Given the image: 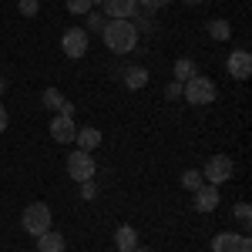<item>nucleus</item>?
I'll return each mask as SVG.
<instances>
[{"instance_id":"nucleus-8","label":"nucleus","mask_w":252,"mask_h":252,"mask_svg":"<svg viewBox=\"0 0 252 252\" xmlns=\"http://www.w3.org/2000/svg\"><path fill=\"white\" fill-rule=\"evenodd\" d=\"M74 135H78V128H74V118L58 115L54 121H51V138H54V141H61V145H71V141H74Z\"/></svg>"},{"instance_id":"nucleus-28","label":"nucleus","mask_w":252,"mask_h":252,"mask_svg":"<svg viewBox=\"0 0 252 252\" xmlns=\"http://www.w3.org/2000/svg\"><path fill=\"white\" fill-rule=\"evenodd\" d=\"M7 131V111H3V104H0V135Z\"/></svg>"},{"instance_id":"nucleus-10","label":"nucleus","mask_w":252,"mask_h":252,"mask_svg":"<svg viewBox=\"0 0 252 252\" xmlns=\"http://www.w3.org/2000/svg\"><path fill=\"white\" fill-rule=\"evenodd\" d=\"M215 205H219V189H215V185L195 189V209H198V212H212Z\"/></svg>"},{"instance_id":"nucleus-4","label":"nucleus","mask_w":252,"mask_h":252,"mask_svg":"<svg viewBox=\"0 0 252 252\" xmlns=\"http://www.w3.org/2000/svg\"><path fill=\"white\" fill-rule=\"evenodd\" d=\"M97 172V165H94V158H91V152H71L67 155V175L74 178V182H91Z\"/></svg>"},{"instance_id":"nucleus-27","label":"nucleus","mask_w":252,"mask_h":252,"mask_svg":"<svg viewBox=\"0 0 252 252\" xmlns=\"http://www.w3.org/2000/svg\"><path fill=\"white\" fill-rule=\"evenodd\" d=\"M239 252H252V242H249V235H239Z\"/></svg>"},{"instance_id":"nucleus-14","label":"nucleus","mask_w":252,"mask_h":252,"mask_svg":"<svg viewBox=\"0 0 252 252\" xmlns=\"http://www.w3.org/2000/svg\"><path fill=\"white\" fill-rule=\"evenodd\" d=\"M145 84H148V71H145V67H125V88L141 91Z\"/></svg>"},{"instance_id":"nucleus-7","label":"nucleus","mask_w":252,"mask_h":252,"mask_svg":"<svg viewBox=\"0 0 252 252\" xmlns=\"http://www.w3.org/2000/svg\"><path fill=\"white\" fill-rule=\"evenodd\" d=\"M225 67H229V74H232L235 81H246L252 74V54L249 51H232L229 61H225Z\"/></svg>"},{"instance_id":"nucleus-23","label":"nucleus","mask_w":252,"mask_h":252,"mask_svg":"<svg viewBox=\"0 0 252 252\" xmlns=\"http://www.w3.org/2000/svg\"><path fill=\"white\" fill-rule=\"evenodd\" d=\"M17 10L24 14V17H34V14H37V0H20Z\"/></svg>"},{"instance_id":"nucleus-21","label":"nucleus","mask_w":252,"mask_h":252,"mask_svg":"<svg viewBox=\"0 0 252 252\" xmlns=\"http://www.w3.org/2000/svg\"><path fill=\"white\" fill-rule=\"evenodd\" d=\"M94 7V0H67V10L71 14H88Z\"/></svg>"},{"instance_id":"nucleus-6","label":"nucleus","mask_w":252,"mask_h":252,"mask_svg":"<svg viewBox=\"0 0 252 252\" xmlns=\"http://www.w3.org/2000/svg\"><path fill=\"white\" fill-rule=\"evenodd\" d=\"M61 47H64V54H67V58H84V54H88V31L71 27V31L61 37Z\"/></svg>"},{"instance_id":"nucleus-24","label":"nucleus","mask_w":252,"mask_h":252,"mask_svg":"<svg viewBox=\"0 0 252 252\" xmlns=\"http://www.w3.org/2000/svg\"><path fill=\"white\" fill-rule=\"evenodd\" d=\"M138 3H141L145 10H158V7H165L168 0H138Z\"/></svg>"},{"instance_id":"nucleus-1","label":"nucleus","mask_w":252,"mask_h":252,"mask_svg":"<svg viewBox=\"0 0 252 252\" xmlns=\"http://www.w3.org/2000/svg\"><path fill=\"white\" fill-rule=\"evenodd\" d=\"M101 34H104L108 51H115V54H128V51H135L138 27L131 24V20H108Z\"/></svg>"},{"instance_id":"nucleus-5","label":"nucleus","mask_w":252,"mask_h":252,"mask_svg":"<svg viewBox=\"0 0 252 252\" xmlns=\"http://www.w3.org/2000/svg\"><path fill=\"white\" fill-rule=\"evenodd\" d=\"M202 178H209L212 185L229 182V178H232V158L229 155H212L209 161H205V175H202Z\"/></svg>"},{"instance_id":"nucleus-9","label":"nucleus","mask_w":252,"mask_h":252,"mask_svg":"<svg viewBox=\"0 0 252 252\" xmlns=\"http://www.w3.org/2000/svg\"><path fill=\"white\" fill-rule=\"evenodd\" d=\"M138 10V0H104V14H111L115 20H131Z\"/></svg>"},{"instance_id":"nucleus-20","label":"nucleus","mask_w":252,"mask_h":252,"mask_svg":"<svg viewBox=\"0 0 252 252\" xmlns=\"http://www.w3.org/2000/svg\"><path fill=\"white\" fill-rule=\"evenodd\" d=\"M84 17H88V31H104V24H108V20H104V14H97L94 7H91Z\"/></svg>"},{"instance_id":"nucleus-13","label":"nucleus","mask_w":252,"mask_h":252,"mask_svg":"<svg viewBox=\"0 0 252 252\" xmlns=\"http://www.w3.org/2000/svg\"><path fill=\"white\" fill-rule=\"evenodd\" d=\"M115 246H118L121 252H131V249L138 246V232L131 229V225H121V229L115 232Z\"/></svg>"},{"instance_id":"nucleus-22","label":"nucleus","mask_w":252,"mask_h":252,"mask_svg":"<svg viewBox=\"0 0 252 252\" xmlns=\"http://www.w3.org/2000/svg\"><path fill=\"white\" fill-rule=\"evenodd\" d=\"M235 219H239L242 225H249V222H252V209L246 205V202H239V205H235Z\"/></svg>"},{"instance_id":"nucleus-19","label":"nucleus","mask_w":252,"mask_h":252,"mask_svg":"<svg viewBox=\"0 0 252 252\" xmlns=\"http://www.w3.org/2000/svg\"><path fill=\"white\" fill-rule=\"evenodd\" d=\"M205 185V178H202V172H195V168H189V172L182 175V189H189V192H195V189H202Z\"/></svg>"},{"instance_id":"nucleus-26","label":"nucleus","mask_w":252,"mask_h":252,"mask_svg":"<svg viewBox=\"0 0 252 252\" xmlns=\"http://www.w3.org/2000/svg\"><path fill=\"white\" fill-rule=\"evenodd\" d=\"M81 195H84V198H94V185H91V182H81Z\"/></svg>"},{"instance_id":"nucleus-15","label":"nucleus","mask_w":252,"mask_h":252,"mask_svg":"<svg viewBox=\"0 0 252 252\" xmlns=\"http://www.w3.org/2000/svg\"><path fill=\"white\" fill-rule=\"evenodd\" d=\"M212 252H239V235H232V232H222V235H215Z\"/></svg>"},{"instance_id":"nucleus-11","label":"nucleus","mask_w":252,"mask_h":252,"mask_svg":"<svg viewBox=\"0 0 252 252\" xmlns=\"http://www.w3.org/2000/svg\"><path fill=\"white\" fill-rule=\"evenodd\" d=\"M37 252H64V235L47 229L44 235H37Z\"/></svg>"},{"instance_id":"nucleus-18","label":"nucleus","mask_w":252,"mask_h":252,"mask_svg":"<svg viewBox=\"0 0 252 252\" xmlns=\"http://www.w3.org/2000/svg\"><path fill=\"white\" fill-rule=\"evenodd\" d=\"M175 78H178V84H182V81H189V78H195V64L189 58L175 61Z\"/></svg>"},{"instance_id":"nucleus-2","label":"nucleus","mask_w":252,"mask_h":252,"mask_svg":"<svg viewBox=\"0 0 252 252\" xmlns=\"http://www.w3.org/2000/svg\"><path fill=\"white\" fill-rule=\"evenodd\" d=\"M182 94H185V101H192V104H198V108H209L215 101V84L205 74H195V78L185 81V88H182Z\"/></svg>"},{"instance_id":"nucleus-29","label":"nucleus","mask_w":252,"mask_h":252,"mask_svg":"<svg viewBox=\"0 0 252 252\" xmlns=\"http://www.w3.org/2000/svg\"><path fill=\"white\" fill-rule=\"evenodd\" d=\"M131 252H152V249H145V246H135V249H131Z\"/></svg>"},{"instance_id":"nucleus-16","label":"nucleus","mask_w":252,"mask_h":252,"mask_svg":"<svg viewBox=\"0 0 252 252\" xmlns=\"http://www.w3.org/2000/svg\"><path fill=\"white\" fill-rule=\"evenodd\" d=\"M209 37H212V40H229V37H232V27H229V20H222V17L209 20Z\"/></svg>"},{"instance_id":"nucleus-30","label":"nucleus","mask_w":252,"mask_h":252,"mask_svg":"<svg viewBox=\"0 0 252 252\" xmlns=\"http://www.w3.org/2000/svg\"><path fill=\"white\" fill-rule=\"evenodd\" d=\"M3 88H7V81H3V78H0V94H3Z\"/></svg>"},{"instance_id":"nucleus-17","label":"nucleus","mask_w":252,"mask_h":252,"mask_svg":"<svg viewBox=\"0 0 252 252\" xmlns=\"http://www.w3.org/2000/svg\"><path fill=\"white\" fill-rule=\"evenodd\" d=\"M40 101H44V108H51V111H61L67 97L61 94L58 88H44V97H40Z\"/></svg>"},{"instance_id":"nucleus-25","label":"nucleus","mask_w":252,"mask_h":252,"mask_svg":"<svg viewBox=\"0 0 252 252\" xmlns=\"http://www.w3.org/2000/svg\"><path fill=\"white\" fill-rule=\"evenodd\" d=\"M165 94H168V97H172V101H175V97L182 94V84H178V81H172V84H168V91H165Z\"/></svg>"},{"instance_id":"nucleus-3","label":"nucleus","mask_w":252,"mask_h":252,"mask_svg":"<svg viewBox=\"0 0 252 252\" xmlns=\"http://www.w3.org/2000/svg\"><path fill=\"white\" fill-rule=\"evenodd\" d=\"M20 225H24V232H31V235H44L51 229V209L44 202H31L24 209V215H20Z\"/></svg>"},{"instance_id":"nucleus-12","label":"nucleus","mask_w":252,"mask_h":252,"mask_svg":"<svg viewBox=\"0 0 252 252\" xmlns=\"http://www.w3.org/2000/svg\"><path fill=\"white\" fill-rule=\"evenodd\" d=\"M74 141H78L81 152H94L97 145H101V131L97 128H81L78 135H74Z\"/></svg>"},{"instance_id":"nucleus-31","label":"nucleus","mask_w":252,"mask_h":252,"mask_svg":"<svg viewBox=\"0 0 252 252\" xmlns=\"http://www.w3.org/2000/svg\"><path fill=\"white\" fill-rule=\"evenodd\" d=\"M185 3H202V0H185Z\"/></svg>"}]
</instances>
